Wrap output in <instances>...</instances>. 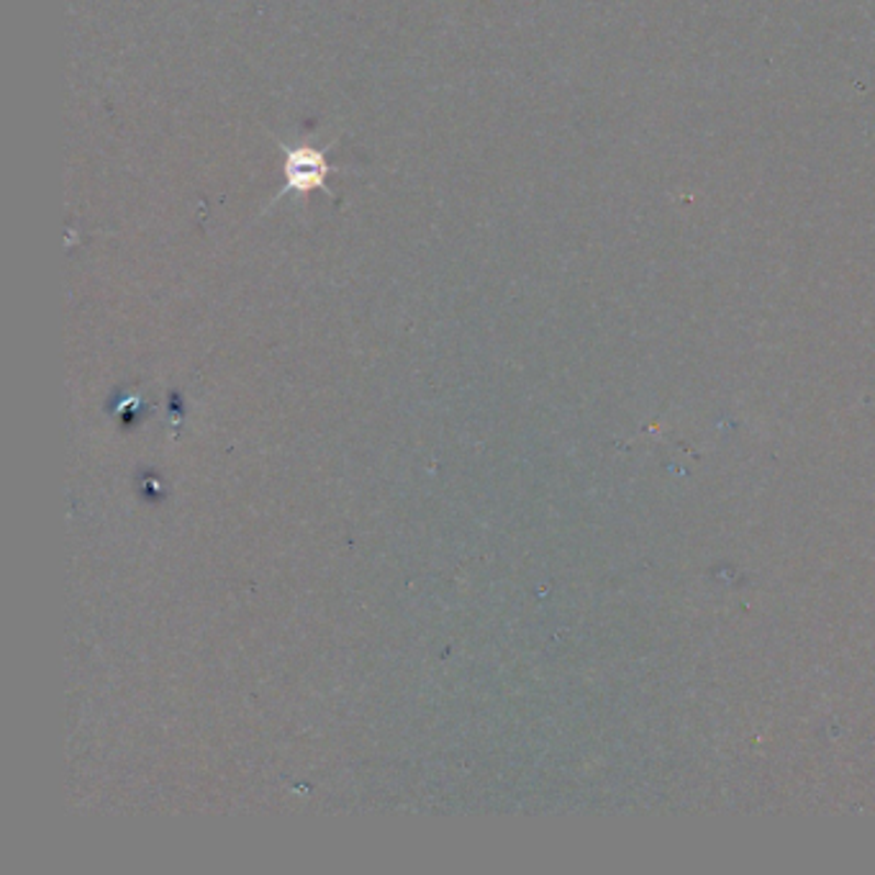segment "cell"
Instances as JSON below:
<instances>
[{
	"mask_svg": "<svg viewBox=\"0 0 875 875\" xmlns=\"http://www.w3.org/2000/svg\"><path fill=\"white\" fill-rule=\"evenodd\" d=\"M331 172V168L323 160L321 152H316L311 147L291 149L288 162H285V175H288V191H314V188L323 185V178Z\"/></svg>",
	"mask_w": 875,
	"mask_h": 875,
	"instance_id": "obj_1",
	"label": "cell"
}]
</instances>
